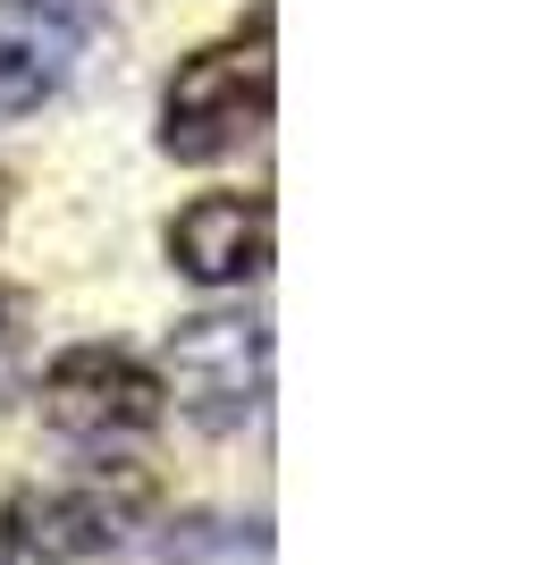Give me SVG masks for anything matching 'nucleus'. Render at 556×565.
<instances>
[{
	"instance_id": "1a4fd4ad",
	"label": "nucleus",
	"mask_w": 556,
	"mask_h": 565,
	"mask_svg": "<svg viewBox=\"0 0 556 565\" xmlns=\"http://www.w3.org/2000/svg\"><path fill=\"white\" fill-rule=\"evenodd\" d=\"M0 565H60V557H51V541L34 532V523L9 515V523H0Z\"/></svg>"
},
{
	"instance_id": "f257e3e1",
	"label": "nucleus",
	"mask_w": 556,
	"mask_h": 565,
	"mask_svg": "<svg viewBox=\"0 0 556 565\" xmlns=\"http://www.w3.org/2000/svg\"><path fill=\"white\" fill-rule=\"evenodd\" d=\"M270 118V9L254 18V43H211L178 60L161 94V152L169 161H228L236 143L261 136Z\"/></svg>"
},
{
	"instance_id": "6e6552de",
	"label": "nucleus",
	"mask_w": 556,
	"mask_h": 565,
	"mask_svg": "<svg viewBox=\"0 0 556 565\" xmlns=\"http://www.w3.org/2000/svg\"><path fill=\"white\" fill-rule=\"evenodd\" d=\"M18 372H25V296L0 287V397L18 388Z\"/></svg>"
},
{
	"instance_id": "39448f33",
	"label": "nucleus",
	"mask_w": 556,
	"mask_h": 565,
	"mask_svg": "<svg viewBox=\"0 0 556 565\" xmlns=\"http://www.w3.org/2000/svg\"><path fill=\"white\" fill-rule=\"evenodd\" d=\"M93 43V25H76L51 0H0V118L43 110L76 76V51Z\"/></svg>"
},
{
	"instance_id": "f03ea898",
	"label": "nucleus",
	"mask_w": 556,
	"mask_h": 565,
	"mask_svg": "<svg viewBox=\"0 0 556 565\" xmlns=\"http://www.w3.org/2000/svg\"><path fill=\"white\" fill-rule=\"evenodd\" d=\"M169 388H178L185 423L211 439H236L245 423H261L270 397V330L254 312H194L169 330Z\"/></svg>"
},
{
	"instance_id": "423d86ee",
	"label": "nucleus",
	"mask_w": 556,
	"mask_h": 565,
	"mask_svg": "<svg viewBox=\"0 0 556 565\" xmlns=\"http://www.w3.org/2000/svg\"><path fill=\"white\" fill-rule=\"evenodd\" d=\"M152 507V481L127 465H93V481H76V490L43 498V515H34V532L43 541H76V548H118L127 532H136V515Z\"/></svg>"
},
{
	"instance_id": "20e7f679",
	"label": "nucleus",
	"mask_w": 556,
	"mask_h": 565,
	"mask_svg": "<svg viewBox=\"0 0 556 565\" xmlns=\"http://www.w3.org/2000/svg\"><path fill=\"white\" fill-rule=\"evenodd\" d=\"M169 270L194 287H245L270 270V203L261 194H194L169 220Z\"/></svg>"
},
{
	"instance_id": "7ed1b4c3",
	"label": "nucleus",
	"mask_w": 556,
	"mask_h": 565,
	"mask_svg": "<svg viewBox=\"0 0 556 565\" xmlns=\"http://www.w3.org/2000/svg\"><path fill=\"white\" fill-rule=\"evenodd\" d=\"M161 372L136 363L127 347H68L43 372V423L76 448H118V439H143L161 423Z\"/></svg>"
},
{
	"instance_id": "9d476101",
	"label": "nucleus",
	"mask_w": 556,
	"mask_h": 565,
	"mask_svg": "<svg viewBox=\"0 0 556 565\" xmlns=\"http://www.w3.org/2000/svg\"><path fill=\"white\" fill-rule=\"evenodd\" d=\"M0 194H9V178H0Z\"/></svg>"
},
{
	"instance_id": "0eeeda50",
	"label": "nucleus",
	"mask_w": 556,
	"mask_h": 565,
	"mask_svg": "<svg viewBox=\"0 0 556 565\" xmlns=\"http://www.w3.org/2000/svg\"><path fill=\"white\" fill-rule=\"evenodd\" d=\"M169 565H270V541H261V523L194 515L169 532Z\"/></svg>"
}]
</instances>
